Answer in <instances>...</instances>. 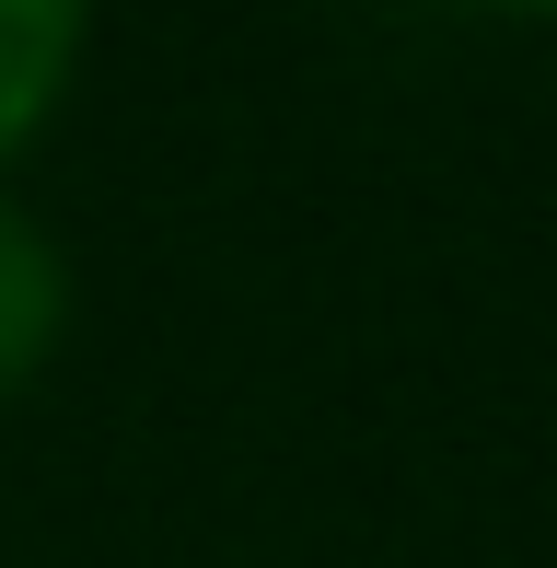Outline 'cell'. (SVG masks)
Wrapping results in <instances>:
<instances>
[{
    "label": "cell",
    "instance_id": "1",
    "mask_svg": "<svg viewBox=\"0 0 557 568\" xmlns=\"http://www.w3.org/2000/svg\"><path fill=\"white\" fill-rule=\"evenodd\" d=\"M82 59H93V12L82 0H0V174L59 128Z\"/></svg>",
    "mask_w": 557,
    "mask_h": 568
},
{
    "label": "cell",
    "instance_id": "2",
    "mask_svg": "<svg viewBox=\"0 0 557 568\" xmlns=\"http://www.w3.org/2000/svg\"><path fill=\"white\" fill-rule=\"evenodd\" d=\"M59 348H70V255H59V232L0 186V406L36 395Z\"/></svg>",
    "mask_w": 557,
    "mask_h": 568
}]
</instances>
